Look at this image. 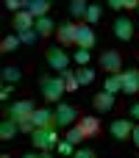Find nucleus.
Returning a JSON list of instances; mask_svg holds the SVG:
<instances>
[{
    "instance_id": "10",
    "label": "nucleus",
    "mask_w": 139,
    "mask_h": 158,
    "mask_svg": "<svg viewBox=\"0 0 139 158\" xmlns=\"http://www.w3.org/2000/svg\"><path fill=\"white\" fill-rule=\"evenodd\" d=\"M109 131H111V136H114L117 142H125V139H131V133H134V125H131L128 119H114Z\"/></svg>"
},
{
    "instance_id": "9",
    "label": "nucleus",
    "mask_w": 139,
    "mask_h": 158,
    "mask_svg": "<svg viewBox=\"0 0 139 158\" xmlns=\"http://www.w3.org/2000/svg\"><path fill=\"white\" fill-rule=\"evenodd\" d=\"M75 33H78L75 22H59V28H56V36L61 44H75Z\"/></svg>"
},
{
    "instance_id": "31",
    "label": "nucleus",
    "mask_w": 139,
    "mask_h": 158,
    "mask_svg": "<svg viewBox=\"0 0 139 158\" xmlns=\"http://www.w3.org/2000/svg\"><path fill=\"white\" fill-rule=\"evenodd\" d=\"M95 156V150H89V147H78L75 150V158H92Z\"/></svg>"
},
{
    "instance_id": "6",
    "label": "nucleus",
    "mask_w": 139,
    "mask_h": 158,
    "mask_svg": "<svg viewBox=\"0 0 139 158\" xmlns=\"http://www.w3.org/2000/svg\"><path fill=\"white\" fill-rule=\"evenodd\" d=\"M100 67H103L109 75H114V72L123 69V56H120L117 50H106V53H100Z\"/></svg>"
},
{
    "instance_id": "13",
    "label": "nucleus",
    "mask_w": 139,
    "mask_h": 158,
    "mask_svg": "<svg viewBox=\"0 0 139 158\" xmlns=\"http://www.w3.org/2000/svg\"><path fill=\"white\" fill-rule=\"evenodd\" d=\"M114 36H117V39H123V42H128V39L134 36V22H131L128 17L114 19Z\"/></svg>"
},
{
    "instance_id": "34",
    "label": "nucleus",
    "mask_w": 139,
    "mask_h": 158,
    "mask_svg": "<svg viewBox=\"0 0 139 158\" xmlns=\"http://www.w3.org/2000/svg\"><path fill=\"white\" fill-rule=\"evenodd\" d=\"M131 139L137 142V147H139V125H137V128H134V133H131Z\"/></svg>"
},
{
    "instance_id": "24",
    "label": "nucleus",
    "mask_w": 139,
    "mask_h": 158,
    "mask_svg": "<svg viewBox=\"0 0 139 158\" xmlns=\"http://www.w3.org/2000/svg\"><path fill=\"white\" fill-rule=\"evenodd\" d=\"M64 139H67V142H72V144H78V142H84L86 136H84V131L75 125V128H70V131H67V136H64Z\"/></svg>"
},
{
    "instance_id": "18",
    "label": "nucleus",
    "mask_w": 139,
    "mask_h": 158,
    "mask_svg": "<svg viewBox=\"0 0 139 158\" xmlns=\"http://www.w3.org/2000/svg\"><path fill=\"white\" fill-rule=\"evenodd\" d=\"M103 89H106V92H111V94L123 92V72H114V75H109V78H106V83H103Z\"/></svg>"
},
{
    "instance_id": "30",
    "label": "nucleus",
    "mask_w": 139,
    "mask_h": 158,
    "mask_svg": "<svg viewBox=\"0 0 139 158\" xmlns=\"http://www.w3.org/2000/svg\"><path fill=\"white\" fill-rule=\"evenodd\" d=\"M6 8H8V11H22L25 3H22V0H6Z\"/></svg>"
},
{
    "instance_id": "27",
    "label": "nucleus",
    "mask_w": 139,
    "mask_h": 158,
    "mask_svg": "<svg viewBox=\"0 0 139 158\" xmlns=\"http://www.w3.org/2000/svg\"><path fill=\"white\" fill-rule=\"evenodd\" d=\"M36 131V122H33V117H28V119H20V133H33Z\"/></svg>"
},
{
    "instance_id": "5",
    "label": "nucleus",
    "mask_w": 139,
    "mask_h": 158,
    "mask_svg": "<svg viewBox=\"0 0 139 158\" xmlns=\"http://www.w3.org/2000/svg\"><path fill=\"white\" fill-rule=\"evenodd\" d=\"M95 44H98V36H95L92 25H89V22L78 25V33H75V47H84V50H92Z\"/></svg>"
},
{
    "instance_id": "7",
    "label": "nucleus",
    "mask_w": 139,
    "mask_h": 158,
    "mask_svg": "<svg viewBox=\"0 0 139 158\" xmlns=\"http://www.w3.org/2000/svg\"><path fill=\"white\" fill-rule=\"evenodd\" d=\"M47 64H50L56 72H61V69L70 67V56H67L61 47H50V50H47Z\"/></svg>"
},
{
    "instance_id": "35",
    "label": "nucleus",
    "mask_w": 139,
    "mask_h": 158,
    "mask_svg": "<svg viewBox=\"0 0 139 158\" xmlns=\"http://www.w3.org/2000/svg\"><path fill=\"white\" fill-rule=\"evenodd\" d=\"M109 6L111 8H123V0H109Z\"/></svg>"
},
{
    "instance_id": "21",
    "label": "nucleus",
    "mask_w": 139,
    "mask_h": 158,
    "mask_svg": "<svg viewBox=\"0 0 139 158\" xmlns=\"http://www.w3.org/2000/svg\"><path fill=\"white\" fill-rule=\"evenodd\" d=\"M0 78H3V83H17L22 78V72H20V67H3Z\"/></svg>"
},
{
    "instance_id": "4",
    "label": "nucleus",
    "mask_w": 139,
    "mask_h": 158,
    "mask_svg": "<svg viewBox=\"0 0 139 158\" xmlns=\"http://www.w3.org/2000/svg\"><path fill=\"white\" fill-rule=\"evenodd\" d=\"M72 122H78V108L70 106V103H59L56 106V125L59 128H67Z\"/></svg>"
},
{
    "instance_id": "22",
    "label": "nucleus",
    "mask_w": 139,
    "mask_h": 158,
    "mask_svg": "<svg viewBox=\"0 0 139 158\" xmlns=\"http://www.w3.org/2000/svg\"><path fill=\"white\" fill-rule=\"evenodd\" d=\"M100 17H103V8H100V6H95V3H89V8H86V17H84V22L95 25V22H98Z\"/></svg>"
},
{
    "instance_id": "17",
    "label": "nucleus",
    "mask_w": 139,
    "mask_h": 158,
    "mask_svg": "<svg viewBox=\"0 0 139 158\" xmlns=\"http://www.w3.org/2000/svg\"><path fill=\"white\" fill-rule=\"evenodd\" d=\"M33 122H36V128H39V125H56V111H50V108H36V111H33Z\"/></svg>"
},
{
    "instance_id": "3",
    "label": "nucleus",
    "mask_w": 139,
    "mask_h": 158,
    "mask_svg": "<svg viewBox=\"0 0 139 158\" xmlns=\"http://www.w3.org/2000/svg\"><path fill=\"white\" fill-rule=\"evenodd\" d=\"M33 111H36V103L33 100H17V103H11L8 108H6V114L11 117V119H28V117H33Z\"/></svg>"
},
{
    "instance_id": "16",
    "label": "nucleus",
    "mask_w": 139,
    "mask_h": 158,
    "mask_svg": "<svg viewBox=\"0 0 139 158\" xmlns=\"http://www.w3.org/2000/svg\"><path fill=\"white\" fill-rule=\"evenodd\" d=\"M25 3V8L33 14V17H45L47 11H50V0H22Z\"/></svg>"
},
{
    "instance_id": "28",
    "label": "nucleus",
    "mask_w": 139,
    "mask_h": 158,
    "mask_svg": "<svg viewBox=\"0 0 139 158\" xmlns=\"http://www.w3.org/2000/svg\"><path fill=\"white\" fill-rule=\"evenodd\" d=\"M56 150H59L61 156H72V153H75V144L64 139V142H59V144H56Z\"/></svg>"
},
{
    "instance_id": "1",
    "label": "nucleus",
    "mask_w": 139,
    "mask_h": 158,
    "mask_svg": "<svg viewBox=\"0 0 139 158\" xmlns=\"http://www.w3.org/2000/svg\"><path fill=\"white\" fill-rule=\"evenodd\" d=\"M39 86H42V94H45L47 103H59L61 94L67 92V81H64L61 75H45V78L39 81Z\"/></svg>"
},
{
    "instance_id": "15",
    "label": "nucleus",
    "mask_w": 139,
    "mask_h": 158,
    "mask_svg": "<svg viewBox=\"0 0 139 158\" xmlns=\"http://www.w3.org/2000/svg\"><path fill=\"white\" fill-rule=\"evenodd\" d=\"M17 133H20V122H17V119H11V117H6V119L0 122V139H6V142H8V139H14Z\"/></svg>"
},
{
    "instance_id": "14",
    "label": "nucleus",
    "mask_w": 139,
    "mask_h": 158,
    "mask_svg": "<svg viewBox=\"0 0 139 158\" xmlns=\"http://www.w3.org/2000/svg\"><path fill=\"white\" fill-rule=\"evenodd\" d=\"M92 106L98 108V111H111V106H114V94L111 92H98L95 97H92Z\"/></svg>"
},
{
    "instance_id": "23",
    "label": "nucleus",
    "mask_w": 139,
    "mask_h": 158,
    "mask_svg": "<svg viewBox=\"0 0 139 158\" xmlns=\"http://www.w3.org/2000/svg\"><path fill=\"white\" fill-rule=\"evenodd\" d=\"M17 47H20V33H17V36H6V39L0 42V50H3V53H11V50H17Z\"/></svg>"
},
{
    "instance_id": "8",
    "label": "nucleus",
    "mask_w": 139,
    "mask_h": 158,
    "mask_svg": "<svg viewBox=\"0 0 139 158\" xmlns=\"http://www.w3.org/2000/svg\"><path fill=\"white\" fill-rule=\"evenodd\" d=\"M36 25V17L28 11V8H22V11H14V31L17 33H22V31H31Z\"/></svg>"
},
{
    "instance_id": "20",
    "label": "nucleus",
    "mask_w": 139,
    "mask_h": 158,
    "mask_svg": "<svg viewBox=\"0 0 139 158\" xmlns=\"http://www.w3.org/2000/svg\"><path fill=\"white\" fill-rule=\"evenodd\" d=\"M36 31H39V36H47V33H53V19L45 14V17H36V25H33Z\"/></svg>"
},
{
    "instance_id": "2",
    "label": "nucleus",
    "mask_w": 139,
    "mask_h": 158,
    "mask_svg": "<svg viewBox=\"0 0 139 158\" xmlns=\"http://www.w3.org/2000/svg\"><path fill=\"white\" fill-rule=\"evenodd\" d=\"M59 125H39L33 133H31V142L36 150H53L59 144V133H56Z\"/></svg>"
},
{
    "instance_id": "26",
    "label": "nucleus",
    "mask_w": 139,
    "mask_h": 158,
    "mask_svg": "<svg viewBox=\"0 0 139 158\" xmlns=\"http://www.w3.org/2000/svg\"><path fill=\"white\" fill-rule=\"evenodd\" d=\"M75 75H78V81H81V86L95 81V69H75Z\"/></svg>"
},
{
    "instance_id": "12",
    "label": "nucleus",
    "mask_w": 139,
    "mask_h": 158,
    "mask_svg": "<svg viewBox=\"0 0 139 158\" xmlns=\"http://www.w3.org/2000/svg\"><path fill=\"white\" fill-rule=\"evenodd\" d=\"M123 94H139V69L123 72Z\"/></svg>"
},
{
    "instance_id": "25",
    "label": "nucleus",
    "mask_w": 139,
    "mask_h": 158,
    "mask_svg": "<svg viewBox=\"0 0 139 158\" xmlns=\"http://www.w3.org/2000/svg\"><path fill=\"white\" fill-rule=\"evenodd\" d=\"M36 39H39V31H36V28H31V31H22V33H20V42H22V44H33Z\"/></svg>"
},
{
    "instance_id": "11",
    "label": "nucleus",
    "mask_w": 139,
    "mask_h": 158,
    "mask_svg": "<svg viewBox=\"0 0 139 158\" xmlns=\"http://www.w3.org/2000/svg\"><path fill=\"white\" fill-rule=\"evenodd\" d=\"M75 125L84 131V136H86V139L98 136V131H100V122H98V117H92V114H86V117H78V122H75Z\"/></svg>"
},
{
    "instance_id": "33",
    "label": "nucleus",
    "mask_w": 139,
    "mask_h": 158,
    "mask_svg": "<svg viewBox=\"0 0 139 158\" xmlns=\"http://www.w3.org/2000/svg\"><path fill=\"white\" fill-rule=\"evenodd\" d=\"M131 117H134V119H139V103H134V106H131Z\"/></svg>"
},
{
    "instance_id": "32",
    "label": "nucleus",
    "mask_w": 139,
    "mask_h": 158,
    "mask_svg": "<svg viewBox=\"0 0 139 158\" xmlns=\"http://www.w3.org/2000/svg\"><path fill=\"white\" fill-rule=\"evenodd\" d=\"M139 0H123V8H137Z\"/></svg>"
},
{
    "instance_id": "19",
    "label": "nucleus",
    "mask_w": 139,
    "mask_h": 158,
    "mask_svg": "<svg viewBox=\"0 0 139 158\" xmlns=\"http://www.w3.org/2000/svg\"><path fill=\"white\" fill-rule=\"evenodd\" d=\"M86 8H89L86 0H72V3H70V14H72L75 19H84V17H86Z\"/></svg>"
},
{
    "instance_id": "29",
    "label": "nucleus",
    "mask_w": 139,
    "mask_h": 158,
    "mask_svg": "<svg viewBox=\"0 0 139 158\" xmlns=\"http://www.w3.org/2000/svg\"><path fill=\"white\" fill-rule=\"evenodd\" d=\"M86 61H89V50H84V47H78V50H75V64H81V67H84Z\"/></svg>"
}]
</instances>
